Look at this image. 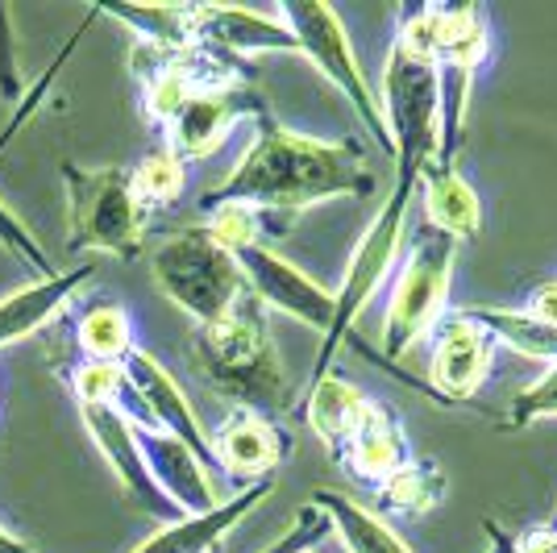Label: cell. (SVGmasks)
Wrapping results in <instances>:
<instances>
[{
	"label": "cell",
	"instance_id": "cell-1",
	"mask_svg": "<svg viewBox=\"0 0 557 553\" xmlns=\"http://www.w3.org/2000/svg\"><path fill=\"white\" fill-rule=\"evenodd\" d=\"M374 175L362 167V150L354 142L304 138L296 130L278 125L271 113H258V134L242 162L205 196L212 205H250L267 217H292L300 208L325 200H358L371 196Z\"/></svg>",
	"mask_w": 557,
	"mask_h": 553
},
{
	"label": "cell",
	"instance_id": "cell-2",
	"mask_svg": "<svg viewBox=\"0 0 557 553\" xmlns=\"http://www.w3.org/2000/svg\"><path fill=\"white\" fill-rule=\"evenodd\" d=\"M191 354L205 383L216 395L233 400V408H250L271 420L292 408V379L267 329V308L250 287L221 321L196 329Z\"/></svg>",
	"mask_w": 557,
	"mask_h": 553
},
{
	"label": "cell",
	"instance_id": "cell-3",
	"mask_svg": "<svg viewBox=\"0 0 557 553\" xmlns=\"http://www.w3.org/2000/svg\"><path fill=\"white\" fill-rule=\"evenodd\" d=\"M454 262H458V242L449 233L433 230L420 221L412 230V242L399 258V271L392 279V296L383 312V362L392 367L408 349L424 342L437 321L449 312V283H454Z\"/></svg>",
	"mask_w": 557,
	"mask_h": 553
},
{
	"label": "cell",
	"instance_id": "cell-4",
	"mask_svg": "<svg viewBox=\"0 0 557 553\" xmlns=\"http://www.w3.org/2000/svg\"><path fill=\"white\" fill-rule=\"evenodd\" d=\"M412 196H417V184L412 180H395L387 200L379 208V217L371 221V230L362 233V242L354 246L346 267V283L333 292V324L321 337V349H317V367H312V383H321L325 374H333V358L337 349L354 337V324L367 312V304L374 300V292L383 287V279L392 275L395 258L404 250V233H408V212H412ZM308 383V388H312Z\"/></svg>",
	"mask_w": 557,
	"mask_h": 553
},
{
	"label": "cell",
	"instance_id": "cell-5",
	"mask_svg": "<svg viewBox=\"0 0 557 553\" xmlns=\"http://www.w3.org/2000/svg\"><path fill=\"white\" fill-rule=\"evenodd\" d=\"M67 187V225L71 250L113 254L121 262H134L146 250V221L150 208L138 200L129 171L121 167H75L63 162Z\"/></svg>",
	"mask_w": 557,
	"mask_h": 553
},
{
	"label": "cell",
	"instance_id": "cell-6",
	"mask_svg": "<svg viewBox=\"0 0 557 553\" xmlns=\"http://www.w3.org/2000/svg\"><path fill=\"white\" fill-rule=\"evenodd\" d=\"M150 275L166 300L187 312L196 329L216 324L246 296L242 267L205 225L180 230L150 254Z\"/></svg>",
	"mask_w": 557,
	"mask_h": 553
},
{
	"label": "cell",
	"instance_id": "cell-7",
	"mask_svg": "<svg viewBox=\"0 0 557 553\" xmlns=\"http://www.w3.org/2000/svg\"><path fill=\"white\" fill-rule=\"evenodd\" d=\"M383 121L392 138L395 180H420V167L437 155V125H442V93H437V63L420 50H408L392 38L383 63Z\"/></svg>",
	"mask_w": 557,
	"mask_h": 553
},
{
	"label": "cell",
	"instance_id": "cell-8",
	"mask_svg": "<svg viewBox=\"0 0 557 553\" xmlns=\"http://www.w3.org/2000/svg\"><path fill=\"white\" fill-rule=\"evenodd\" d=\"M275 17L287 25V34L296 38V50H300L304 59H312V67L346 96L349 109L358 113V121L371 130L379 146H383V155L392 159V138H387V121H383V109H379V93L371 88L367 71L358 67V54L349 47V34L342 17L329 4H317V0L278 4Z\"/></svg>",
	"mask_w": 557,
	"mask_h": 553
},
{
	"label": "cell",
	"instance_id": "cell-9",
	"mask_svg": "<svg viewBox=\"0 0 557 553\" xmlns=\"http://www.w3.org/2000/svg\"><path fill=\"white\" fill-rule=\"evenodd\" d=\"M237 258V267H242V279H246V287L258 296V304L271 312H283V317H292V321L308 324L312 333H321L325 337L329 324H333V292L321 287L317 279H308L300 267H292L287 258H278L271 246H246V250L233 254Z\"/></svg>",
	"mask_w": 557,
	"mask_h": 553
},
{
	"label": "cell",
	"instance_id": "cell-10",
	"mask_svg": "<svg viewBox=\"0 0 557 553\" xmlns=\"http://www.w3.org/2000/svg\"><path fill=\"white\" fill-rule=\"evenodd\" d=\"M495 342L483 324L449 308L433 329V354H429V383L437 404H466L483 392L495 370Z\"/></svg>",
	"mask_w": 557,
	"mask_h": 553
},
{
	"label": "cell",
	"instance_id": "cell-11",
	"mask_svg": "<svg viewBox=\"0 0 557 553\" xmlns=\"http://www.w3.org/2000/svg\"><path fill=\"white\" fill-rule=\"evenodd\" d=\"M121 374H125V383H129V392H134V408H138L134 425H150V429H159V433H171L175 441H184L187 450L205 462L212 475L216 462H212L209 433H205L196 408L187 404V395L180 392V383L166 374V367H159L146 349H129L125 362H121Z\"/></svg>",
	"mask_w": 557,
	"mask_h": 553
},
{
	"label": "cell",
	"instance_id": "cell-12",
	"mask_svg": "<svg viewBox=\"0 0 557 553\" xmlns=\"http://www.w3.org/2000/svg\"><path fill=\"white\" fill-rule=\"evenodd\" d=\"M79 416H84V429L92 433L96 450L104 454L109 470L116 475L121 491H125L146 516H154V520H163V525H175L184 512L171 504L163 491L154 487V479H150L146 458H141L138 441H134L129 416L121 413L116 404H79Z\"/></svg>",
	"mask_w": 557,
	"mask_h": 553
},
{
	"label": "cell",
	"instance_id": "cell-13",
	"mask_svg": "<svg viewBox=\"0 0 557 553\" xmlns=\"http://www.w3.org/2000/svg\"><path fill=\"white\" fill-rule=\"evenodd\" d=\"M267 113V105L258 100L246 84H225V88H205L187 100L180 113L166 125V150L180 155L184 162L209 159L212 150L233 134V125L242 116Z\"/></svg>",
	"mask_w": 557,
	"mask_h": 553
},
{
	"label": "cell",
	"instance_id": "cell-14",
	"mask_svg": "<svg viewBox=\"0 0 557 553\" xmlns=\"http://www.w3.org/2000/svg\"><path fill=\"white\" fill-rule=\"evenodd\" d=\"M212 462L237 479V483H262V479H275V470L283 466V458L292 454V438L278 429V420L250 408H233L216 433H209Z\"/></svg>",
	"mask_w": 557,
	"mask_h": 553
},
{
	"label": "cell",
	"instance_id": "cell-15",
	"mask_svg": "<svg viewBox=\"0 0 557 553\" xmlns=\"http://www.w3.org/2000/svg\"><path fill=\"white\" fill-rule=\"evenodd\" d=\"M129 425H134V420H129ZM134 441H138L154 487H159L184 516H200V512H212V507L221 504V495H216V487H212L209 466L196 458L184 441H175L171 433H159V429H150V425H134Z\"/></svg>",
	"mask_w": 557,
	"mask_h": 553
},
{
	"label": "cell",
	"instance_id": "cell-16",
	"mask_svg": "<svg viewBox=\"0 0 557 553\" xmlns=\"http://www.w3.org/2000/svg\"><path fill=\"white\" fill-rule=\"evenodd\" d=\"M191 42L225 59L262 54V50H296V38L275 13L267 17V13L230 9V4H191Z\"/></svg>",
	"mask_w": 557,
	"mask_h": 553
},
{
	"label": "cell",
	"instance_id": "cell-17",
	"mask_svg": "<svg viewBox=\"0 0 557 553\" xmlns=\"http://www.w3.org/2000/svg\"><path fill=\"white\" fill-rule=\"evenodd\" d=\"M271 491H275V479H262V483L242 487L237 495L221 500L212 512L180 516L175 525H163L154 537H146L134 553H212L258 504H262V500H267V495H271Z\"/></svg>",
	"mask_w": 557,
	"mask_h": 553
},
{
	"label": "cell",
	"instance_id": "cell-18",
	"mask_svg": "<svg viewBox=\"0 0 557 553\" xmlns=\"http://www.w3.org/2000/svg\"><path fill=\"white\" fill-rule=\"evenodd\" d=\"M417 458L412 441L404 433V420L387 408V404H371L367 420L358 425V433L349 438V445L342 450V466L358 479L362 487H383L399 466Z\"/></svg>",
	"mask_w": 557,
	"mask_h": 553
},
{
	"label": "cell",
	"instance_id": "cell-19",
	"mask_svg": "<svg viewBox=\"0 0 557 553\" xmlns=\"http://www.w3.org/2000/svg\"><path fill=\"white\" fill-rule=\"evenodd\" d=\"M96 267H71V271H54V275L25 283L13 296L0 300V349L25 342L29 333L47 329L63 308H67L84 283H92Z\"/></svg>",
	"mask_w": 557,
	"mask_h": 553
},
{
	"label": "cell",
	"instance_id": "cell-20",
	"mask_svg": "<svg viewBox=\"0 0 557 553\" xmlns=\"http://www.w3.org/2000/svg\"><path fill=\"white\" fill-rule=\"evenodd\" d=\"M371 395L362 392L358 383H349L346 374H325L321 383L308 388L304 400V420L317 433V441L329 450V458L337 462L342 450L349 445V438L358 433V425L371 413Z\"/></svg>",
	"mask_w": 557,
	"mask_h": 553
},
{
	"label": "cell",
	"instance_id": "cell-21",
	"mask_svg": "<svg viewBox=\"0 0 557 553\" xmlns=\"http://www.w3.org/2000/svg\"><path fill=\"white\" fill-rule=\"evenodd\" d=\"M417 192L420 200H424V225L449 233L454 242H466V237H474V233L483 230V200L458 175V167L424 162Z\"/></svg>",
	"mask_w": 557,
	"mask_h": 553
},
{
	"label": "cell",
	"instance_id": "cell-22",
	"mask_svg": "<svg viewBox=\"0 0 557 553\" xmlns=\"http://www.w3.org/2000/svg\"><path fill=\"white\" fill-rule=\"evenodd\" d=\"M312 507H321L329 516V525L337 532V541L346 545V553H412L404 541H399V532L379 516L371 507H362L358 500H349L342 491H312Z\"/></svg>",
	"mask_w": 557,
	"mask_h": 553
},
{
	"label": "cell",
	"instance_id": "cell-23",
	"mask_svg": "<svg viewBox=\"0 0 557 553\" xmlns=\"http://www.w3.org/2000/svg\"><path fill=\"white\" fill-rule=\"evenodd\" d=\"M462 317H470L474 324H483L491 333L495 346L516 349L520 358H533V362H557V333L549 324L533 321L524 308H495V304H466L458 308Z\"/></svg>",
	"mask_w": 557,
	"mask_h": 553
},
{
	"label": "cell",
	"instance_id": "cell-24",
	"mask_svg": "<svg viewBox=\"0 0 557 553\" xmlns=\"http://www.w3.org/2000/svg\"><path fill=\"white\" fill-rule=\"evenodd\" d=\"M75 346L84 354V362H104V367H121L125 354L134 346V317L129 308L116 300H96L79 312L75 321Z\"/></svg>",
	"mask_w": 557,
	"mask_h": 553
},
{
	"label": "cell",
	"instance_id": "cell-25",
	"mask_svg": "<svg viewBox=\"0 0 557 553\" xmlns=\"http://www.w3.org/2000/svg\"><path fill=\"white\" fill-rule=\"evenodd\" d=\"M374 500L379 512L392 516H424L445 500V470L433 458H412L383 487H374Z\"/></svg>",
	"mask_w": 557,
	"mask_h": 553
},
{
	"label": "cell",
	"instance_id": "cell-26",
	"mask_svg": "<svg viewBox=\"0 0 557 553\" xmlns=\"http://www.w3.org/2000/svg\"><path fill=\"white\" fill-rule=\"evenodd\" d=\"M129 180H134V192H138V200L146 208L175 205L187 187V162L180 159V155H171L166 146H159V150H150V155L129 171Z\"/></svg>",
	"mask_w": 557,
	"mask_h": 553
},
{
	"label": "cell",
	"instance_id": "cell-27",
	"mask_svg": "<svg viewBox=\"0 0 557 553\" xmlns=\"http://www.w3.org/2000/svg\"><path fill=\"white\" fill-rule=\"evenodd\" d=\"M209 212V221H205V230L225 246L230 254L246 250V246H267V230H271V221L275 217H267V212H258L250 205H212L205 208ZM283 221V217H278Z\"/></svg>",
	"mask_w": 557,
	"mask_h": 553
},
{
	"label": "cell",
	"instance_id": "cell-28",
	"mask_svg": "<svg viewBox=\"0 0 557 553\" xmlns=\"http://www.w3.org/2000/svg\"><path fill=\"white\" fill-rule=\"evenodd\" d=\"M554 416H557V362L511 400L508 416H504V429L520 433V429H529L536 420H554Z\"/></svg>",
	"mask_w": 557,
	"mask_h": 553
},
{
	"label": "cell",
	"instance_id": "cell-29",
	"mask_svg": "<svg viewBox=\"0 0 557 553\" xmlns=\"http://www.w3.org/2000/svg\"><path fill=\"white\" fill-rule=\"evenodd\" d=\"M121 388H125L121 367L84 362V367L71 370V392H75V404H116V408H121Z\"/></svg>",
	"mask_w": 557,
	"mask_h": 553
},
{
	"label": "cell",
	"instance_id": "cell-30",
	"mask_svg": "<svg viewBox=\"0 0 557 553\" xmlns=\"http://www.w3.org/2000/svg\"><path fill=\"white\" fill-rule=\"evenodd\" d=\"M329 532H333V525H329V516L321 512V507L304 504L300 512H296V520H292V529H283L267 545L262 553H304V550H321V541H325Z\"/></svg>",
	"mask_w": 557,
	"mask_h": 553
},
{
	"label": "cell",
	"instance_id": "cell-31",
	"mask_svg": "<svg viewBox=\"0 0 557 553\" xmlns=\"http://www.w3.org/2000/svg\"><path fill=\"white\" fill-rule=\"evenodd\" d=\"M0 246L4 250H13L22 262H29L34 271H38V279H47V275H54V267H50V258H47V250L38 246V237L25 230V221L13 212V208L0 200Z\"/></svg>",
	"mask_w": 557,
	"mask_h": 553
},
{
	"label": "cell",
	"instance_id": "cell-32",
	"mask_svg": "<svg viewBox=\"0 0 557 553\" xmlns=\"http://www.w3.org/2000/svg\"><path fill=\"white\" fill-rule=\"evenodd\" d=\"M25 93V75L17 63V34H13V9L0 4V100L17 105Z\"/></svg>",
	"mask_w": 557,
	"mask_h": 553
},
{
	"label": "cell",
	"instance_id": "cell-33",
	"mask_svg": "<svg viewBox=\"0 0 557 553\" xmlns=\"http://www.w3.org/2000/svg\"><path fill=\"white\" fill-rule=\"evenodd\" d=\"M524 312L533 317V321L549 324L557 333V279H545V283H536L533 292L524 296Z\"/></svg>",
	"mask_w": 557,
	"mask_h": 553
},
{
	"label": "cell",
	"instance_id": "cell-34",
	"mask_svg": "<svg viewBox=\"0 0 557 553\" xmlns=\"http://www.w3.org/2000/svg\"><path fill=\"white\" fill-rule=\"evenodd\" d=\"M511 553H557V525H536L524 537H511Z\"/></svg>",
	"mask_w": 557,
	"mask_h": 553
},
{
	"label": "cell",
	"instance_id": "cell-35",
	"mask_svg": "<svg viewBox=\"0 0 557 553\" xmlns=\"http://www.w3.org/2000/svg\"><path fill=\"white\" fill-rule=\"evenodd\" d=\"M0 553H38L34 545H25L17 532H9L4 525H0Z\"/></svg>",
	"mask_w": 557,
	"mask_h": 553
},
{
	"label": "cell",
	"instance_id": "cell-36",
	"mask_svg": "<svg viewBox=\"0 0 557 553\" xmlns=\"http://www.w3.org/2000/svg\"><path fill=\"white\" fill-rule=\"evenodd\" d=\"M487 525H491V532H495V541L504 545V553H511V532H504L499 525H495V520H487Z\"/></svg>",
	"mask_w": 557,
	"mask_h": 553
},
{
	"label": "cell",
	"instance_id": "cell-37",
	"mask_svg": "<svg viewBox=\"0 0 557 553\" xmlns=\"http://www.w3.org/2000/svg\"><path fill=\"white\" fill-rule=\"evenodd\" d=\"M487 537H491V550H487V553H504V545L495 541V532H491V525H487Z\"/></svg>",
	"mask_w": 557,
	"mask_h": 553
},
{
	"label": "cell",
	"instance_id": "cell-38",
	"mask_svg": "<svg viewBox=\"0 0 557 553\" xmlns=\"http://www.w3.org/2000/svg\"><path fill=\"white\" fill-rule=\"evenodd\" d=\"M304 553H321V550H304Z\"/></svg>",
	"mask_w": 557,
	"mask_h": 553
}]
</instances>
